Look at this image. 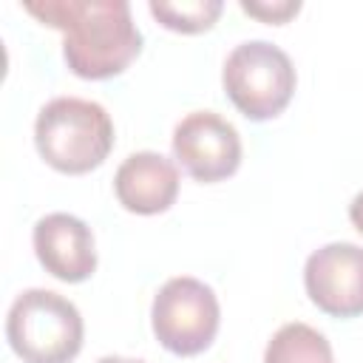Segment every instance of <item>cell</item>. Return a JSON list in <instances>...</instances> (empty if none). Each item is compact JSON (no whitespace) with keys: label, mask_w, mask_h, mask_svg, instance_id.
<instances>
[{"label":"cell","mask_w":363,"mask_h":363,"mask_svg":"<svg viewBox=\"0 0 363 363\" xmlns=\"http://www.w3.org/2000/svg\"><path fill=\"white\" fill-rule=\"evenodd\" d=\"M221 82L247 119L264 122L289 105L298 77L286 51L267 40H247L227 54Z\"/></svg>","instance_id":"obj_4"},{"label":"cell","mask_w":363,"mask_h":363,"mask_svg":"<svg viewBox=\"0 0 363 363\" xmlns=\"http://www.w3.org/2000/svg\"><path fill=\"white\" fill-rule=\"evenodd\" d=\"M241 11L250 14V17H258L261 23H272V26H284L289 23L298 11H301V3L298 0H261V3H252V0H241Z\"/></svg>","instance_id":"obj_12"},{"label":"cell","mask_w":363,"mask_h":363,"mask_svg":"<svg viewBox=\"0 0 363 363\" xmlns=\"http://www.w3.org/2000/svg\"><path fill=\"white\" fill-rule=\"evenodd\" d=\"M34 145L54 170L82 176L108 159L113 147V122L99 102L57 96L37 113Z\"/></svg>","instance_id":"obj_2"},{"label":"cell","mask_w":363,"mask_h":363,"mask_svg":"<svg viewBox=\"0 0 363 363\" xmlns=\"http://www.w3.org/2000/svg\"><path fill=\"white\" fill-rule=\"evenodd\" d=\"M176 162L204 184L230 179L241 164V136L216 111H193L173 130Z\"/></svg>","instance_id":"obj_6"},{"label":"cell","mask_w":363,"mask_h":363,"mask_svg":"<svg viewBox=\"0 0 363 363\" xmlns=\"http://www.w3.org/2000/svg\"><path fill=\"white\" fill-rule=\"evenodd\" d=\"M23 9L65 34L62 57L82 79L119 77L142 51V31L125 0H43Z\"/></svg>","instance_id":"obj_1"},{"label":"cell","mask_w":363,"mask_h":363,"mask_svg":"<svg viewBox=\"0 0 363 363\" xmlns=\"http://www.w3.org/2000/svg\"><path fill=\"white\" fill-rule=\"evenodd\" d=\"M79 309L51 289H26L6 318V337L23 363H71L82 349Z\"/></svg>","instance_id":"obj_3"},{"label":"cell","mask_w":363,"mask_h":363,"mask_svg":"<svg viewBox=\"0 0 363 363\" xmlns=\"http://www.w3.org/2000/svg\"><path fill=\"white\" fill-rule=\"evenodd\" d=\"M264 363H335L329 340L306 323H284L267 343Z\"/></svg>","instance_id":"obj_10"},{"label":"cell","mask_w":363,"mask_h":363,"mask_svg":"<svg viewBox=\"0 0 363 363\" xmlns=\"http://www.w3.org/2000/svg\"><path fill=\"white\" fill-rule=\"evenodd\" d=\"M221 309L216 292L190 275L170 278L153 298L150 306V323L156 340L179 354V357H193L201 354L218 332Z\"/></svg>","instance_id":"obj_5"},{"label":"cell","mask_w":363,"mask_h":363,"mask_svg":"<svg viewBox=\"0 0 363 363\" xmlns=\"http://www.w3.org/2000/svg\"><path fill=\"white\" fill-rule=\"evenodd\" d=\"M150 14L170 31L179 34H201L210 31L224 11L221 0H150Z\"/></svg>","instance_id":"obj_11"},{"label":"cell","mask_w":363,"mask_h":363,"mask_svg":"<svg viewBox=\"0 0 363 363\" xmlns=\"http://www.w3.org/2000/svg\"><path fill=\"white\" fill-rule=\"evenodd\" d=\"M37 261L54 278L79 284L96 269V247L91 227L71 213H48L34 224Z\"/></svg>","instance_id":"obj_8"},{"label":"cell","mask_w":363,"mask_h":363,"mask_svg":"<svg viewBox=\"0 0 363 363\" xmlns=\"http://www.w3.org/2000/svg\"><path fill=\"white\" fill-rule=\"evenodd\" d=\"M96 363H145V360H130V357H116V354H108V357H99Z\"/></svg>","instance_id":"obj_14"},{"label":"cell","mask_w":363,"mask_h":363,"mask_svg":"<svg viewBox=\"0 0 363 363\" xmlns=\"http://www.w3.org/2000/svg\"><path fill=\"white\" fill-rule=\"evenodd\" d=\"M349 221L354 224V230L357 233H363V190L352 199V204H349Z\"/></svg>","instance_id":"obj_13"},{"label":"cell","mask_w":363,"mask_h":363,"mask_svg":"<svg viewBox=\"0 0 363 363\" xmlns=\"http://www.w3.org/2000/svg\"><path fill=\"white\" fill-rule=\"evenodd\" d=\"M309 301L332 318L363 315V247L335 241L315 250L303 267Z\"/></svg>","instance_id":"obj_7"},{"label":"cell","mask_w":363,"mask_h":363,"mask_svg":"<svg viewBox=\"0 0 363 363\" xmlns=\"http://www.w3.org/2000/svg\"><path fill=\"white\" fill-rule=\"evenodd\" d=\"M113 190L128 213L156 216L173 207L179 196V170L167 156L139 150L119 164L113 176Z\"/></svg>","instance_id":"obj_9"}]
</instances>
